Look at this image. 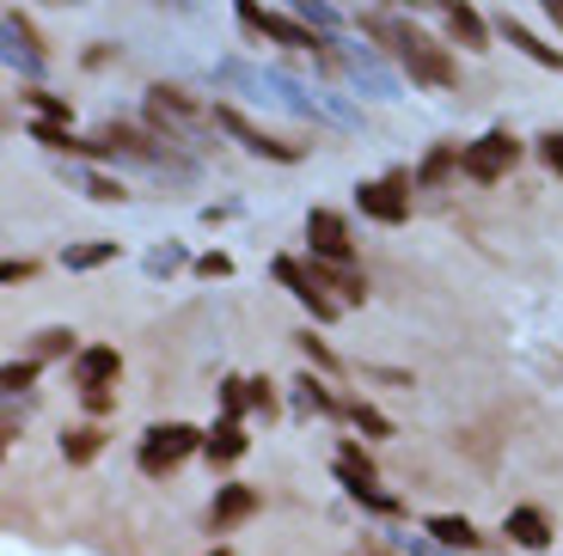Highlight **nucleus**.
I'll return each instance as SVG.
<instances>
[{
	"label": "nucleus",
	"instance_id": "8",
	"mask_svg": "<svg viewBox=\"0 0 563 556\" xmlns=\"http://www.w3.org/2000/svg\"><path fill=\"white\" fill-rule=\"evenodd\" d=\"M269 276H276L282 288H288V293L300 300V307L312 312V324H331V319H338V300H331V293L319 288V276H312V269L300 264V257H276V264H269Z\"/></svg>",
	"mask_w": 563,
	"mask_h": 556
},
{
	"label": "nucleus",
	"instance_id": "19",
	"mask_svg": "<svg viewBox=\"0 0 563 556\" xmlns=\"http://www.w3.org/2000/svg\"><path fill=\"white\" fill-rule=\"evenodd\" d=\"M7 49H13V62H19V68H25V74H37V68H43L37 31H31V25H25V19H19V13H7Z\"/></svg>",
	"mask_w": 563,
	"mask_h": 556
},
{
	"label": "nucleus",
	"instance_id": "30",
	"mask_svg": "<svg viewBox=\"0 0 563 556\" xmlns=\"http://www.w3.org/2000/svg\"><path fill=\"white\" fill-rule=\"evenodd\" d=\"M80 403L92 410V416H111V410H117V386H86Z\"/></svg>",
	"mask_w": 563,
	"mask_h": 556
},
{
	"label": "nucleus",
	"instance_id": "12",
	"mask_svg": "<svg viewBox=\"0 0 563 556\" xmlns=\"http://www.w3.org/2000/svg\"><path fill=\"white\" fill-rule=\"evenodd\" d=\"M117 374H123V355H117V343H92L74 355V386H117Z\"/></svg>",
	"mask_w": 563,
	"mask_h": 556
},
{
	"label": "nucleus",
	"instance_id": "34",
	"mask_svg": "<svg viewBox=\"0 0 563 556\" xmlns=\"http://www.w3.org/2000/svg\"><path fill=\"white\" fill-rule=\"evenodd\" d=\"M197 276H209V281L233 276V257H227V251H209V257H197Z\"/></svg>",
	"mask_w": 563,
	"mask_h": 556
},
{
	"label": "nucleus",
	"instance_id": "23",
	"mask_svg": "<svg viewBox=\"0 0 563 556\" xmlns=\"http://www.w3.org/2000/svg\"><path fill=\"white\" fill-rule=\"evenodd\" d=\"M295 403L307 410V416H331V410H343V398H331V391H324V379H312V374L295 379Z\"/></svg>",
	"mask_w": 563,
	"mask_h": 556
},
{
	"label": "nucleus",
	"instance_id": "2",
	"mask_svg": "<svg viewBox=\"0 0 563 556\" xmlns=\"http://www.w3.org/2000/svg\"><path fill=\"white\" fill-rule=\"evenodd\" d=\"M190 453H202V429H190V422H154V429L141 434V471L147 477H166V471H178Z\"/></svg>",
	"mask_w": 563,
	"mask_h": 556
},
{
	"label": "nucleus",
	"instance_id": "11",
	"mask_svg": "<svg viewBox=\"0 0 563 556\" xmlns=\"http://www.w3.org/2000/svg\"><path fill=\"white\" fill-rule=\"evenodd\" d=\"M435 7H441V19H448V31H453V43H460V49H472V56H484V49H490V31L496 25H484L472 0H435Z\"/></svg>",
	"mask_w": 563,
	"mask_h": 556
},
{
	"label": "nucleus",
	"instance_id": "38",
	"mask_svg": "<svg viewBox=\"0 0 563 556\" xmlns=\"http://www.w3.org/2000/svg\"><path fill=\"white\" fill-rule=\"evenodd\" d=\"M56 7H80V0H56Z\"/></svg>",
	"mask_w": 563,
	"mask_h": 556
},
{
	"label": "nucleus",
	"instance_id": "16",
	"mask_svg": "<svg viewBox=\"0 0 563 556\" xmlns=\"http://www.w3.org/2000/svg\"><path fill=\"white\" fill-rule=\"evenodd\" d=\"M104 147H111V154H129V159H141V166H159V147H166V141H154V135H141V129H129V123H111L104 129Z\"/></svg>",
	"mask_w": 563,
	"mask_h": 556
},
{
	"label": "nucleus",
	"instance_id": "24",
	"mask_svg": "<svg viewBox=\"0 0 563 556\" xmlns=\"http://www.w3.org/2000/svg\"><path fill=\"white\" fill-rule=\"evenodd\" d=\"M74 343H80L74 331H62V324H49V331H37V336H31V355H37V362H62V355H80Z\"/></svg>",
	"mask_w": 563,
	"mask_h": 556
},
{
	"label": "nucleus",
	"instance_id": "1",
	"mask_svg": "<svg viewBox=\"0 0 563 556\" xmlns=\"http://www.w3.org/2000/svg\"><path fill=\"white\" fill-rule=\"evenodd\" d=\"M362 31L386 43V56L410 74V86H429V92H453V86H460V62H453V49L441 37H429L422 25L393 19V13H367Z\"/></svg>",
	"mask_w": 563,
	"mask_h": 556
},
{
	"label": "nucleus",
	"instance_id": "28",
	"mask_svg": "<svg viewBox=\"0 0 563 556\" xmlns=\"http://www.w3.org/2000/svg\"><path fill=\"white\" fill-rule=\"evenodd\" d=\"M338 471H355V477H367V483H374V459H367V453H362L355 441H343V453H338Z\"/></svg>",
	"mask_w": 563,
	"mask_h": 556
},
{
	"label": "nucleus",
	"instance_id": "29",
	"mask_svg": "<svg viewBox=\"0 0 563 556\" xmlns=\"http://www.w3.org/2000/svg\"><path fill=\"white\" fill-rule=\"evenodd\" d=\"M0 386H7V391H31V386H37V355H31V362H13L7 374H0Z\"/></svg>",
	"mask_w": 563,
	"mask_h": 556
},
{
	"label": "nucleus",
	"instance_id": "37",
	"mask_svg": "<svg viewBox=\"0 0 563 556\" xmlns=\"http://www.w3.org/2000/svg\"><path fill=\"white\" fill-rule=\"evenodd\" d=\"M209 556H233V551H227V544H214V551H209Z\"/></svg>",
	"mask_w": 563,
	"mask_h": 556
},
{
	"label": "nucleus",
	"instance_id": "6",
	"mask_svg": "<svg viewBox=\"0 0 563 556\" xmlns=\"http://www.w3.org/2000/svg\"><path fill=\"white\" fill-rule=\"evenodd\" d=\"M214 129H227L233 141H245V154H257V159H276V166H300V147L276 141L269 129H257L252 116H240V111H233V104H214Z\"/></svg>",
	"mask_w": 563,
	"mask_h": 556
},
{
	"label": "nucleus",
	"instance_id": "21",
	"mask_svg": "<svg viewBox=\"0 0 563 556\" xmlns=\"http://www.w3.org/2000/svg\"><path fill=\"white\" fill-rule=\"evenodd\" d=\"M117 251H123L117 238H86V245L62 251V264H68V269H99V264H117Z\"/></svg>",
	"mask_w": 563,
	"mask_h": 556
},
{
	"label": "nucleus",
	"instance_id": "26",
	"mask_svg": "<svg viewBox=\"0 0 563 556\" xmlns=\"http://www.w3.org/2000/svg\"><path fill=\"white\" fill-rule=\"evenodd\" d=\"M19 98H25V104L43 116V123H68V116H74V104H68V98H56V92H37V86H25Z\"/></svg>",
	"mask_w": 563,
	"mask_h": 556
},
{
	"label": "nucleus",
	"instance_id": "7",
	"mask_svg": "<svg viewBox=\"0 0 563 556\" xmlns=\"http://www.w3.org/2000/svg\"><path fill=\"white\" fill-rule=\"evenodd\" d=\"M515 159H521V141L508 135V129H490L484 141L465 147V178H472V184H496L503 171H515Z\"/></svg>",
	"mask_w": 563,
	"mask_h": 556
},
{
	"label": "nucleus",
	"instance_id": "20",
	"mask_svg": "<svg viewBox=\"0 0 563 556\" xmlns=\"http://www.w3.org/2000/svg\"><path fill=\"white\" fill-rule=\"evenodd\" d=\"M422 526H429V538L448 544V551H472V544H478V526H472V520H460V514H429Z\"/></svg>",
	"mask_w": 563,
	"mask_h": 556
},
{
	"label": "nucleus",
	"instance_id": "33",
	"mask_svg": "<svg viewBox=\"0 0 563 556\" xmlns=\"http://www.w3.org/2000/svg\"><path fill=\"white\" fill-rule=\"evenodd\" d=\"M86 196H92V202H123V184H117V178H99V171H92V178H86Z\"/></svg>",
	"mask_w": 563,
	"mask_h": 556
},
{
	"label": "nucleus",
	"instance_id": "13",
	"mask_svg": "<svg viewBox=\"0 0 563 556\" xmlns=\"http://www.w3.org/2000/svg\"><path fill=\"white\" fill-rule=\"evenodd\" d=\"M312 276H319V288L338 300V307H362L367 300V276L350 264H324V257H312Z\"/></svg>",
	"mask_w": 563,
	"mask_h": 556
},
{
	"label": "nucleus",
	"instance_id": "5",
	"mask_svg": "<svg viewBox=\"0 0 563 556\" xmlns=\"http://www.w3.org/2000/svg\"><path fill=\"white\" fill-rule=\"evenodd\" d=\"M355 202H362L367 221H380V226H405V221H410V178H405V171L367 178V184H355Z\"/></svg>",
	"mask_w": 563,
	"mask_h": 556
},
{
	"label": "nucleus",
	"instance_id": "36",
	"mask_svg": "<svg viewBox=\"0 0 563 556\" xmlns=\"http://www.w3.org/2000/svg\"><path fill=\"white\" fill-rule=\"evenodd\" d=\"M545 7V19H558V31H563V0H539Z\"/></svg>",
	"mask_w": 563,
	"mask_h": 556
},
{
	"label": "nucleus",
	"instance_id": "14",
	"mask_svg": "<svg viewBox=\"0 0 563 556\" xmlns=\"http://www.w3.org/2000/svg\"><path fill=\"white\" fill-rule=\"evenodd\" d=\"M245 453H252V441H245L240 416H221L209 434H202V459H209V465H240Z\"/></svg>",
	"mask_w": 563,
	"mask_h": 556
},
{
	"label": "nucleus",
	"instance_id": "18",
	"mask_svg": "<svg viewBox=\"0 0 563 556\" xmlns=\"http://www.w3.org/2000/svg\"><path fill=\"white\" fill-rule=\"evenodd\" d=\"M453 171H465V147H453V141H441L435 154L422 159V171H417V184L422 190H435V184H448Z\"/></svg>",
	"mask_w": 563,
	"mask_h": 556
},
{
	"label": "nucleus",
	"instance_id": "25",
	"mask_svg": "<svg viewBox=\"0 0 563 556\" xmlns=\"http://www.w3.org/2000/svg\"><path fill=\"white\" fill-rule=\"evenodd\" d=\"M343 416H350L362 434H374V441H386V434H393V422H386L374 403H362V398H343Z\"/></svg>",
	"mask_w": 563,
	"mask_h": 556
},
{
	"label": "nucleus",
	"instance_id": "31",
	"mask_svg": "<svg viewBox=\"0 0 563 556\" xmlns=\"http://www.w3.org/2000/svg\"><path fill=\"white\" fill-rule=\"evenodd\" d=\"M252 410H257L264 422H276L282 403H276V386H269V379H252Z\"/></svg>",
	"mask_w": 563,
	"mask_h": 556
},
{
	"label": "nucleus",
	"instance_id": "27",
	"mask_svg": "<svg viewBox=\"0 0 563 556\" xmlns=\"http://www.w3.org/2000/svg\"><path fill=\"white\" fill-rule=\"evenodd\" d=\"M295 343H300V355H307V362L319 367V374H338V355H331V348H324V343H319V336H312V331H300Z\"/></svg>",
	"mask_w": 563,
	"mask_h": 556
},
{
	"label": "nucleus",
	"instance_id": "9",
	"mask_svg": "<svg viewBox=\"0 0 563 556\" xmlns=\"http://www.w3.org/2000/svg\"><path fill=\"white\" fill-rule=\"evenodd\" d=\"M307 245H312V257H324V264H355V233H350V221H343L338 209H312L307 214Z\"/></svg>",
	"mask_w": 563,
	"mask_h": 556
},
{
	"label": "nucleus",
	"instance_id": "4",
	"mask_svg": "<svg viewBox=\"0 0 563 556\" xmlns=\"http://www.w3.org/2000/svg\"><path fill=\"white\" fill-rule=\"evenodd\" d=\"M147 123L184 141V135H202V129L214 123V104H197V98L178 92V86H154V92H147Z\"/></svg>",
	"mask_w": 563,
	"mask_h": 556
},
{
	"label": "nucleus",
	"instance_id": "3",
	"mask_svg": "<svg viewBox=\"0 0 563 556\" xmlns=\"http://www.w3.org/2000/svg\"><path fill=\"white\" fill-rule=\"evenodd\" d=\"M233 7H240V19H245V31H257V37H269V43H282V49H312V56L324 62V68H331V43L319 37V31L312 25H295V19H282V13H264V7H257V0H233Z\"/></svg>",
	"mask_w": 563,
	"mask_h": 556
},
{
	"label": "nucleus",
	"instance_id": "22",
	"mask_svg": "<svg viewBox=\"0 0 563 556\" xmlns=\"http://www.w3.org/2000/svg\"><path fill=\"white\" fill-rule=\"evenodd\" d=\"M99 446H104V429H92V422H86V429L62 434V459H68V465H92V459H99Z\"/></svg>",
	"mask_w": 563,
	"mask_h": 556
},
{
	"label": "nucleus",
	"instance_id": "15",
	"mask_svg": "<svg viewBox=\"0 0 563 556\" xmlns=\"http://www.w3.org/2000/svg\"><path fill=\"white\" fill-rule=\"evenodd\" d=\"M496 37H508V43H515V49H521L527 62H539V68L563 74V49H551L545 37H533V31L521 25V19H508V13H503V19H496Z\"/></svg>",
	"mask_w": 563,
	"mask_h": 556
},
{
	"label": "nucleus",
	"instance_id": "17",
	"mask_svg": "<svg viewBox=\"0 0 563 556\" xmlns=\"http://www.w3.org/2000/svg\"><path fill=\"white\" fill-rule=\"evenodd\" d=\"M503 532L521 544V551H545V544H551V520L539 514V508H515V514L503 520Z\"/></svg>",
	"mask_w": 563,
	"mask_h": 556
},
{
	"label": "nucleus",
	"instance_id": "32",
	"mask_svg": "<svg viewBox=\"0 0 563 556\" xmlns=\"http://www.w3.org/2000/svg\"><path fill=\"white\" fill-rule=\"evenodd\" d=\"M539 159L563 178V129H545V135H539Z\"/></svg>",
	"mask_w": 563,
	"mask_h": 556
},
{
	"label": "nucleus",
	"instance_id": "35",
	"mask_svg": "<svg viewBox=\"0 0 563 556\" xmlns=\"http://www.w3.org/2000/svg\"><path fill=\"white\" fill-rule=\"evenodd\" d=\"M147 269H154V276H166V269H178V251H154V257H147Z\"/></svg>",
	"mask_w": 563,
	"mask_h": 556
},
{
	"label": "nucleus",
	"instance_id": "10",
	"mask_svg": "<svg viewBox=\"0 0 563 556\" xmlns=\"http://www.w3.org/2000/svg\"><path fill=\"white\" fill-rule=\"evenodd\" d=\"M257 489L252 483H227V489H214V501H209V532L221 538V532H233V526H245V520L257 514Z\"/></svg>",
	"mask_w": 563,
	"mask_h": 556
}]
</instances>
